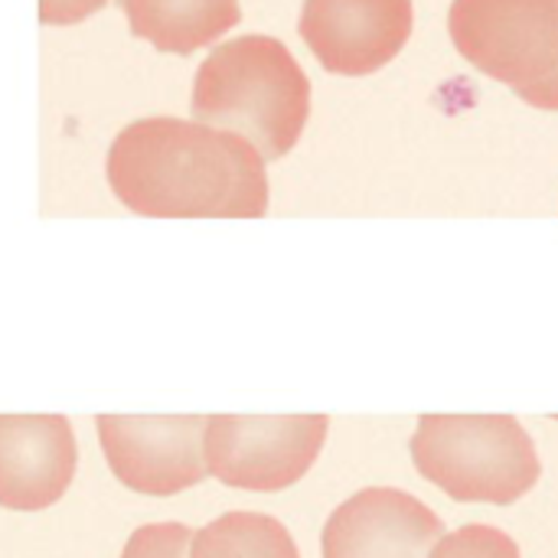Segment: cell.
I'll return each mask as SVG.
<instances>
[{
    "label": "cell",
    "instance_id": "obj_2",
    "mask_svg": "<svg viewBox=\"0 0 558 558\" xmlns=\"http://www.w3.org/2000/svg\"><path fill=\"white\" fill-rule=\"evenodd\" d=\"M190 114L199 124L242 134L265 163L281 160L304 134L311 82L281 39L235 36L196 69Z\"/></svg>",
    "mask_w": 558,
    "mask_h": 558
},
{
    "label": "cell",
    "instance_id": "obj_14",
    "mask_svg": "<svg viewBox=\"0 0 558 558\" xmlns=\"http://www.w3.org/2000/svg\"><path fill=\"white\" fill-rule=\"evenodd\" d=\"M108 0H39V23L43 26H75L95 16Z\"/></svg>",
    "mask_w": 558,
    "mask_h": 558
},
{
    "label": "cell",
    "instance_id": "obj_10",
    "mask_svg": "<svg viewBox=\"0 0 558 558\" xmlns=\"http://www.w3.org/2000/svg\"><path fill=\"white\" fill-rule=\"evenodd\" d=\"M118 7L137 39L173 56L216 43L242 20L239 0H118Z\"/></svg>",
    "mask_w": 558,
    "mask_h": 558
},
{
    "label": "cell",
    "instance_id": "obj_3",
    "mask_svg": "<svg viewBox=\"0 0 558 558\" xmlns=\"http://www.w3.org/2000/svg\"><path fill=\"white\" fill-rule=\"evenodd\" d=\"M409 454L458 504L510 507L543 477L536 445L513 415H422Z\"/></svg>",
    "mask_w": 558,
    "mask_h": 558
},
{
    "label": "cell",
    "instance_id": "obj_4",
    "mask_svg": "<svg viewBox=\"0 0 558 558\" xmlns=\"http://www.w3.org/2000/svg\"><path fill=\"white\" fill-rule=\"evenodd\" d=\"M458 52L539 111H558V0H454Z\"/></svg>",
    "mask_w": 558,
    "mask_h": 558
},
{
    "label": "cell",
    "instance_id": "obj_8",
    "mask_svg": "<svg viewBox=\"0 0 558 558\" xmlns=\"http://www.w3.org/2000/svg\"><path fill=\"white\" fill-rule=\"evenodd\" d=\"M441 517L396 487H366L340 504L320 536L324 558H428Z\"/></svg>",
    "mask_w": 558,
    "mask_h": 558
},
{
    "label": "cell",
    "instance_id": "obj_13",
    "mask_svg": "<svg viewBox=\"0 0 558 558\" xmlns=\"http://www.w3.org/2000/svg\"><path fill=\"white\" fill-rule=\"evenodd\" d=\"M193 530L183 523H147L131 533L121 558H190Z\"/></svg>",
    "mask_w": 558,
    "mask_h": 558
},
{
    "label": "cell",
    "instance_id": "obj_12",
    "mask_svg": "<svg viewBox=\"0 0 558 558\" xmlns=\"http://www.w3.org/2000/svg\"><path fill=\"white\" fill-rule=\"evenodd\" d=\"M428 558H523L517 539H510L497 526L471 523L458 533H448L435 543Z\"/></svg>",
    "mask_w": 558,
    "mask_h": 558
},
{
    "label": "cell",
    "instance_id": "obj_6",
    "mask_svg": "<svg viewBox=\"0 0 558 558\" xmlns=\"http://www.w3.org/2000/svg\"><path fill=\"white\" fill-rule=\"evenodd\" d=\"M95 428L111 474L134 494L177 497L209 474L203 415H98Z\"/></svg>",
    "mask_w": 558,
    "mask_h": 558
},
{
    "label": "cell",
    "instance_id": "obj_5",
    "mask_svg": "<svg viewBox=\"0 0 558 558\" xmlns=\"http://www.w3.org/2000/svg\"><path fill=\"white\" fill-rule=\"evenodd\" d=\"M327 415H209L203 428L206 471L235 490L278 494L320 458Z\"/></svg>",
    "mask_w": 558,
    "mask_h": 558
},
{
    "label": "cell",
    "instance_id": "obj_9",
    "mask_svg": "<svg viewBox=\"0 0 558 558\" xmlns=\"http://www.w3.org/2000/svg\"><path fill=\"white\" fill-rule=\"evenodd\" d=\"M78 445L65 415H0V507L49 510L65 497Z\"/></svg>",
    "mask_w": 558,
    "mask_h": 558
},
{
    "label": "cell",
    "instance_id": "obj_1",
    "mask_svg": "<svg viewBox=\"0 0 558 558\" xmlns=\"http://www.w3.org/2000/svg\"><path fill=\"white\" fill-rule=\"evenodd\" d=\"M105 177L121 206L147 219H262V154L232 131L183 118H137L118 131Z\"/></svg>",
    "mask_w": 558,
    "mask_h": 558
},
{
    "label": "cell",
    "instance_id": "obj_7",
    "mask_svg": "<svg viewBox=\"0 0 558 558\" xmlns=\"http://www.w3.org/2000/svg\"><path fill=\"white\" fill-rule=\"evenodd\" d=\"M412 0H304L301 39L333 75H373L409 43Z\"/></svg>",
    "mask_w": 558,
    "mask_h": 558
},
{
    "label": "cell",
    "instance_id": "obj_11",
    "mask_svg": "<svg viewBox=\"0 0 558 558\" xmlns=\"http://www.w3.org/2000/svg\"><path fill=\"white\" fill-rule=\"evenodd\" d=\"M190 558H301V553L281 520L235 510L193 533Z\"/></svg>",
    "mask_w": 558,
    "mask_h": 558
}]
</instances>
